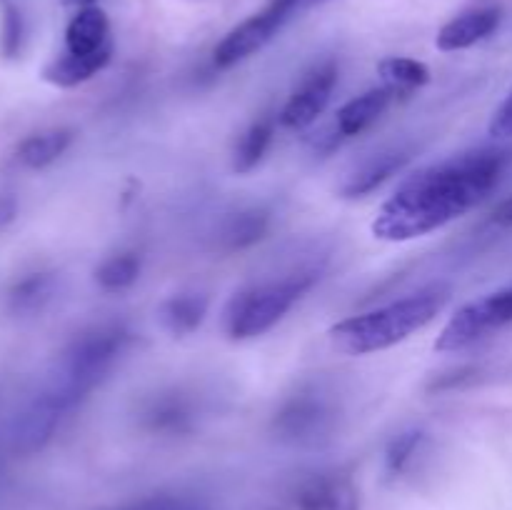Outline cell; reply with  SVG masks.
Here are the masks:
<instances>
[{
	"mask_svg": "<svg viewBox=\"0 0 512 510\" xmlns=\"http://www.w3.org/2000/svg\"><path fill=\"white\" fill-rule=\"evenodd\" d=\"M500 20H503V10L498 5H480V8H470L465 13L455 15L453 20L440 28L435 45L443 53H455V50L473 48L475 43L485 40L498 30Z\"/></svg>",
	"mask_w": 512,
	"mask_h": 510,
	"instance_id": "7c38bea8",
	"label": "cell"
},
{
	"mask_svg": "<svg viewBox=\"0 0 512 510\" xmlns=\"http://www.w3.org/2000/svg\"><path fill=\"white\" fill-rule=\"evenodd\" d=\"M475 375H478V370H475V368H460V370H453V373H443L428 385V390H438V393H445V390L463 388L465 383L475 380Z\"/></svg>",
	"mask_w": 512,
	"mask_h": 510,
	"instance_id": "83f0119b",
	"label": "cell"
},
{
	"mask_svg": "<svg viewBox=\"0 0 512 510\" xmlns=\"http://www.w3.org/2000/svg\"><path fill=\"white\" fill-rule=\"evenodd\" d=\"M118 510H195L193 503L183 498H170V495H158V498H145L140 503L123 505Z\"/></svg>",
	"mask_w": 512,
	"mask_h": 510,
	"instance_id": "484cf974",
	"label": "cell"
},
{
	"mask_svg": "<svg viewBox=\"0 0 512 510\" xmlns=\"http://www.w3.org/2000/svg\"><path fill=\"white\" fill-rule=\"evenodd\" d=\"M270 230V213L265 208H245L238 210L235 215H230L223 223L218 235V248L223 253H240V250H248L253 245H258L260 240L268 235Z\"/></svg>",
	"mask_w": 512,
	"mask_h": 510,
	"instance_id": "ac0fdd59",
	"label": "cell"
},
{
	"mask_svg": "<svg viewBox=\"0 0 512 510\" xmlns=\"http://www.w3.org/2000/svg\"><path fill=\"white\" fill-rule=\"evenodd\" d=\"M512 323V285L510 288L495 290L485 298L463 305L453 318L445 323L435 340V350L440 353H455L468 345L478 343L485 335L505 328Z\"/></svg>",
	"mask_w": 512,
	"mask_h": 510,
	"instance_id": "8992f818",
	"label": "cell"
},
{
	"mask_svg": "<svg viewBox=\"0 0 512 510\" xmlns=\"http://www.w3.org/2000/svg\"><path fill=\"white\" fill-rule=\"evenodd\" d=\"M338 410L320 390H300L290 395L273 418V433L290 445L313 448L333 435Z\"/></svg>",
	"mask_w": 512,
	"mask_h": 510,
	"instance_id": "5b68a950",
	"label": "cell"
},
{
	"mask_svg": "<svg viewBox=\"0 0 512 510\" xmlns=\"http://www.w3.org/2000/svg\"><path fill=\"white\" fill-rule=\"evenodd\" d=\"M275 135V120L273 118H258L243 130L233 148V173L248 175L263 163L265 153H268L270 143Z\"/></svg>",
	"mask_w": 512,
	"mask_h": 510,
	"instance_id": "ffe728a7",
	"label": "cell"
},
{
	"mask_svg": "<svg viewBox=\"0 0 512 510\" xmlns=\"http://www.w3.org/2000/svg\"><path fill=\"white\" fill-rule=\"evenodd\" d=\"M60 3H65V5H83V8H85V5H93L95 0H60Z\"/></svg>",
	"mask_w": 512,
	"mask_h": 510,
	"instance_id": "4dcf8cb0",
	"label": "cell"
},
{
	"mask_svg": "<svg viewBox=\"0 0 512 510\" xmlns=\"http://www.w3.org/2000/svg\"><path fill=\"white\" fill-rule=\"evenodd\" d=\"M130 335L128 325L120 320H105L80 330L60 353L58 370L50 375L48 385L75 410L123 358Z\"/></svg>",
	"mask_w": 512,
	"mask_h": 510,
	"instance_id": "3957f363",
	"label": "cell"
},
{
	"mask_svg": "<svg viewBox=\"0 0 512 510\" xmlns=\"http://www.w3.org/2000/svg\"><path fill=\"white\" fill-rule=\"evenodd\" d=\"M508 163V150L480 148L428 165L380 205L370 230L388 243L423 238L483 203L498 188Z\"/></svg>",
	"mask_w": 512,
	"mask_h": 510,
	"instance_id": "6da1fadb",
	"label": "cell"
},
{
	"mask_svg": "<svg viewBox=\"0 0 512 510\" xmlns=\"http://www.w3.org/2000/svg\"><path fill=\"white\" fill-rule=\"evenodd\" d=\"M493 223L498 225H512V198L500 203L493 213Z\"/></svg>",
	"mask_w": 512,
	"mask_h": 510,
	"instance_id": "f546056e",
	"label": "cell"
},
{
	"mask_svg": "<svg viewBox=\"0 0 512 510\" xmlns=\"http://www.w3.org/2000/svg\"><path fill=\"white\" fill-rule=\"evenodd\" d=\"M413 158V150L398 145V148H385L380 153H373L365 158L363 163L355 165L353 173L343 180L340 185V195L343 198H363V195L378 190L385 180L393 178L395 173L405 168Z\"/></svg>",
	"mask_w": 512,
	"mask_h": 510,
	"instance_id": "4fadbf2b",
	"label": "cell"
},
{
	"mask_svg": "<svg viewBox=\"0 0 512 510\" xmlns=\"http://www.w3.org/2000/svg\"><path fill=\"white\" fill-rule=\"evenodd\" d=\"M295 503L298 510H358V493L340 475H315L300 485Z\"/></svg>",
	"mask_w": 512,
	"mask_h": 510,
	"instance_id": "9a60e30c",
	"label": "cell"
},
{
	"mask_svg": "<svg viewBox=\"0 0 512 510\" xmlns=\"http://www.w3.org/2000/svg\"><path fill=\"white\" fill-rule=\"evenodd\" d=\"M320 280L318 268L298 270L288 278L255 283L238 290L223 310V325L230 340H250L268 333L290 308Z\"/></svg>",
	"mask_w": 512,
	"mask_h": 510,
	"instance_id": "277c9868",
	"label": "cell"
},
{
	"mask_svg": "<svg viewBox=\"0 0 512 510\" xmlns=\"http://www.w3.org/2000/svg\"><path fill=\"white\" fill-rule=\"evenodd\" d=\"M298 5H303V0H270L260 13L243 20L238 28H233L220 40L213 53L215 65L233 68V65L243 63L245 58L263 50L275 38V33L283 28L285 20L298 10Z\"/></svg>",
	"mask_w": 512,
	"mask_h": 510,
	"instance_id": "52a82bcc",
	"label": "cell"
},
{
	"mask_svg": "<svg viewBox=\"0 0 512 510\" xmlns=\"http://www.w3.org/2000/svg\"><path fill=\"white\" fill-rule=\"evenodd\" d=\"M68 413V405L43 385V390L15 415L13 425H10V448L20 455L43 450Z\"/></svg>",
	"mask_w": 512,
	"mask_h": 510,
	"instance_id": "9c48e42d",
	"label": "cell"
},
{
	"mask_svg": "<svg viewBox=\"0 0 512 510\" xmlns=\"http://www.w3.org/2000/svg\"><path fill=\"white\" fill-rule=\"evenodd\" d=\"M450 300V285L435 283L405 295L395 303L368 313L350 315L328 330L335 350L345 355H368L403 343L410 335L433 323Z\"/></svg>",
	"mask_w": 512,
	"mask_h": 510,
	"instance_id": "7a4b0ae2",
	"label": "cell"
},
{
	"mask_svg": "<svg viewBox=\"0 0 512 510\" xmlns=\"http://www.w3.org/2000/svg\"><path fill=\"white\" fill-rule=\"evenodd\" d=\"M55 293V275L30 273L13 285L8 293V308L18 315L40 313Z\"/></svg>",
	"mask_w": 512,
	"mask_h": 510,
	"instance_id": "7402d4cb",
	"label": "cell"
},
{
	"mask_svg": "<svg viewBox=\"0 0 512 510\" xmlns=\"http://www.w3.org/2000/svg\"><path fill=\"white\" fill-rule=\"evenodd\" d=\"M13 218H15V200H13V195L0 193V230H3L5 225H8Z\"/></svg>",
	"mask_w": 512,
	"mask_h": 510,
	"instance_id": "f1b7e54d",
	"label": "cell"
},
{
	"mask_svg": "<svg viewBox=\"0 0 512 510\" xmlns=\"http://www.w3.org/2000/svg\"><path fill=\"white\" fill-rule=\"evenodd\" d=\"M488 130L493 138H512V90L493 113Z\"/></svg>",
	"mask_w": 512,
	"mask_h": 510,
	"instance_id": "4316f807",
	"label": "cell"
},
{
	"mask_svg": "<svg viewBox=\"0 0 512 510\" xmlns=\"http://www.w3.org/2000/svg\"><path fill=\"white\" fill-rule=\"evenodd\" d=\"M113 50L108 15L98 5H85L65 28V53L95 55Z\"/></svg>",
	"mask_w": 512,
	"mask_h": 510,
	"instance_id": "5bb4252c",
	"label": "cell"
},
{
	"mask_svg": "<svg viewBox=\"0 0 512 510\" xmlns=\"http://www.w3.org/2000/svg\"><path fill=\"white\" fill-rule=\"evenodd\" d=\"M210 300L205 293L198 290H185V293H175L160 305L158 315L160 323L168 333H173L175 338H185V335L195 333V330L203 325L205 315H208Z\"/></svg>",
	"mask_w": 512,
	"mask_h": 510,
	"instance_id": "e0dca14e",
	"label": "cell"
},
{
	"mask_svg": "<svg viewBox=\"0 0 512 510\" xmlns=\"http://www.w3.org/2000/svg\"><path fill=\"white\" fill-rule=\"evenodd\" d=\"M395 100H398L395 98V93L385 88V85H380V88H373V90H365V93L358 95V98L348 100V103L335 113L333 123L315 135L313 138L315 148H318L320 153H330V150L338 148L343 140L355 138V135H363L365 130H370L380 118H383V113L395 103Z\"/></svg>",
	"mask_w": 512,
	"mask_h": 510,
	"instance_id": "30bf717a",
	"label": "cell"
},
{
	"mask_svg": "<svg viewBox=\"0 0 512 510\" xmlns=\"http://www.w3.org/2000/svg\"><path fill=\"white\" fill-rule=\"evenodd\" d=\"M75 133L70 128H45L38 133H30L15 148L13 160L23 170H45L63 158L73 145Z\"/></svg>",
	"mask_w": 512,
	"mask_h": 510,
	"instance_id": "2e32d148",
	"label": "cell"
},
{
	"mask_svg": "<svg viewBox=\"0 0 512 510\" xmlns=\"http://www.w3.org/2000/svg\"><path fill=\"white\" fill-rule=\"evenodd\" d=\"M338 78L340 68L335 60H323V63L313 65L300 78V83L290 93L288 103L280 110V123L290 130H303L313 125L323 115V110L328 108Z\"/></svg>",
	"mask_w": 512,
	"mask_h": 510,
	"instance_id": "ba28073f",
	"label": "cell"
},
{
	"mask_svg": "<svg viewBox=\"0 0 512 510\" xmlns=\"http://www.w3.org/2000/svg\"><path fill=\"white\" fill-rule=\"evenodd\" d=\"M378 73L383 78V85L393 90L395 98H410L415 90L430 83V68L415 58H403V55H393L378 63Z\"/></svg>",
	"mask_w": 512,
	"mask_h": 510,
	"instance_id": "44dd1931",
	"label": "cell"
},
{
	"mask_svg": "<svg viewBox=\"0 0 512 510\" xmlns=\"http://www.w3.org/2000/svg\"><path fill=\"white\" fill-rule=\"evenodd\" d=\"M310 3H323V0H303V5H310Z\"/></svg>",
	"mask_w": 512,
	"mask_h": 510,
	"instance_id": "1f68e13d",
	"label": "cell"
},
{
	"mask_svg": "<svg viewBox=\"0 0 512 510\" xmlns=\"http://www.w3.org/2000/svg\"><path fill=\"white\" fill-rule=\"evenodd\" d=\"M110 55L113 50H103V53L95 55H73V53H60L50 60L43 68V80H48L55 88H78L85 80H90L93 75H98L105 65L110 63Z\"/></svg>",
	"mask_w": 512,
	"mask_h": 510,
	"instance_id": "d6986e66",
	"label": "cell"
},
{
	"mask_svg": "<svg viewBox=\"0 0 512 510\" xmlns=\"http://www.w3.org/2000/svg\"><path fill=\"white\" fill-rule=\"evenodd\" d=\"M420 443H423V433L415 428L410 430H403V433L395 435L393 440H390L388 450H385V470H388V475H400L405 468H408V463L413 460V455L418 453Z\"/></svg>",
	"mask_w": 512,
	"mask_h": 510,
	"instance_id": "cb8c5ba5",
	"label": "cell"
},
{
	"mask_svg": "<svg viewBox=\"0 0 512 510\" xmlns=\"http://www.w3.org/2000/svg\"><path fill=\"white\" fill-rule=\"evenodd\" d=\"M140 425L155 435H188L198 425V405L183 390H160L140 405Z\"/></svg>",
	"mask_w": 512,
	"mask_h": 510,
	"instance_id": "8fae6325",
	"label": "cell"
},
{
	"mask_svg": "<svg viewBox=\"0 0 512 510\" xmlns=\"http://www.w3.org/2000/svg\"><path fill=\"white\" fill-rule=\"evenodd\" d=\"M140 270H143V258L135 250H123V253H115L110 258H105L103 263L95 270V283L105 290V293H123L130 285L138 283Z\"/></svg>",
	"mask_w": 512,
	"mask_h": 510,
	"instance_id": "603a6c76",
	"label": "cell"
},
{
	"mask_svg": "<svg viewBox=\"0 0 512 510\" xmlns=\"http://www.w3.org/2000/svg\"><path fill=\"white\" fill-rule=\"evenodd\" d=\"M23 45V18L10 3H3V25H0V48L5 58H13Z\"/></svg>",
	"mask_w": 512,
	"mask_h": 510,
	"instance_id": "d4e9b609",
	"label": "cell"
}]
</instances>
